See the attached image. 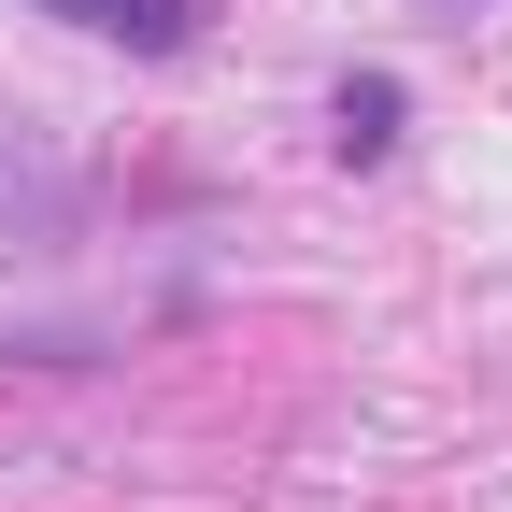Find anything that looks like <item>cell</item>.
Masks as SVG:
<instances>
[{"label":"cell","mask_w":512,"mask_h":512,"mask_svg":"<svg viewBox=\"0 0 512 512\" xmlns=\"http://www.w3.org/2000/svg\"><path fill=\"white\" fill-rule=\"evenodd\" d=\"M43 15H72L100 43H143V57H185V43H200V0H43Z\"/></svg>","instance_id":"cell-2"},{"label":"cell","mask_w":512,"mask_h":512,"mask_svg":"<svg viewBox=\"0 0 512 512\" xmlns=\"http://www.w3.org/2000/svg\"><path fill=\"white\" fill-rule=\"evenodd\" d=\"M328 143H342V157H384V143H399V86H384V72H342Z\"/></svg>","instance_id":"cell-3"},{"label":"cell","mask_w":512,"mask_h":512,"mask_svg":"<svg viewBox=\"0 0 512 512\" xmlns=\"http://www.w3.org/2000/svg\"><path fill=\"white\" fill-rule=\"evenodd\" d=\"M86 228V171L43 143V128L0 114V242H72Z\"/></svg>","instance_id":"cell-1"}]
</instances>
